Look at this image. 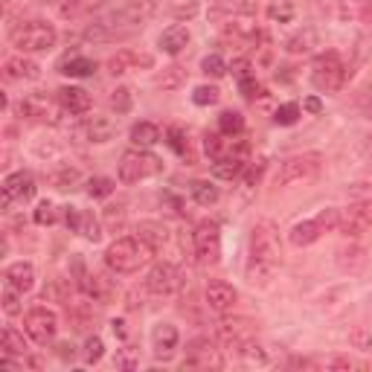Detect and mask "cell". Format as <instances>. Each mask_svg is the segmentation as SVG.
Returning <instances> with one entry per match:
<instances>
[{
  "label": "cell",
  "mask_w": 372,
  "mask_h": 372,
  "mask_svg": "<svg viewBox=\"0 0 372 372\" xmlns=\"http://www.w3.org/2000/svg\"><path fill=\"white\" fill-rule=\"evenodd\" d=\"M102 355H105V343H102V338H88V343H85V363H99L102 361Z\"/></svg>",
  "instance_id": "48"
},
{
  "label": "cell",
  "mask_w": 372,
  "mask_h": 372,
  "mask_svg": "<svg viewBox=\"0 0 372 372\" xmlns=\"http://www.w3.org/2000/svg\"><path fill=\"white\" fill-rule=\"evenodd\" d=\"M244 160H239V157H224V160H212V175L218 177V180H236L242 172H244Z\"/></svg>",
  "instance_id": "29"
},
{
  "label": "cell",
  "mask_w": 372,
  "mask_h": 372,
  "mask_svg": "<svg viewBox=\"0 0 372 372\" xmlns=\"http://www.w3.org/2000/svg\"><path fill=\"white\" fill-rule=\"evenodd\" d=\"M137 239L152 250V253H157L163 244H166V239H169V230L163 227V224H157V221H143V224L137 227Z\"/></svg>",
  "instance_id": "22"
},
{
  "label": "cell",
  "mask_w": 372,
  "mask_h": 372,
  "mask_svg": "<svg viewBox=\"0 0 372 372\" xmlns=\"http://www.w3.org/2000/svg\"><path fill=\"white\" fill-rule=\"evenodd\" d=\"M4 76H6V82L38 79V76H41V67L35 64L32 58H26V56H12V58H6V64H4Z\"/></svg>",
  "instance_id": "19"
},
{
  "label": "cell",
  "mask_w": 372,
  "mask_h": 372,
  "mask_svg": "<svg viewBox=\"0 0 372 372\" xmlns=\"http://www.w3.org/2000/svg\"><path fill=\"white\" fill-rule=\"evenodd\" d=\"M4 279H6L12 288H18L21 294H26V291L35 288V268H32L29 262H12V265L6 268V274H4Z\"/></svg>",
  "instance_id": "20"
},
{
  "label": "cell",
  "mask_w": 372,
  "mask_h": 372,
  "mask_svg": "<svg viewBox=\"0 0 372 372\" xmlns=\"http://www.w3.org/2000/svg\"><path fill=\"white\" fill-rule=\"evenodd\" d=\"M114 190H117V183L110 177H91L88 180V195L91 198H108Z\"/></svg>",
  "instance_id": "39"
},
{
  "label": "cell",
  "mask_w": 372,
  "mask_h": 372,
  "mask_svg": "<svg viewBox=\"0 0 372 372\" xmlns=\"http://www.w3.org/2000/svg\"><path fill=\"white\" fill-rule=\"evenodd\" d=\"M303 108H306V110H311V114H320V110H323V105H320V99H317V96H309V99L303 102Z\"/></svg>",
  "instance_id": "57"
},
{
  "label": "cell",
  "mask_w": 372,
  "mask_h": 372,
  "mask_svg": "<svg viewBox=\"0 0 372 372\" xmlns=\"http://www.w3.org/2000/svg\"><path fill=\"white\" fill-rule=\"evenodd\" d=\"M204 148H207V155H210L212 160H224V157L247 160V155H250V145H247L244 140L227 137V134H221V131H218V134H207Z\"/></svg>",
  "instance_id": "11"
},
{
  "label": "cell",
  "mask_w": 372,
  "mask_h": 372,
  "mask_svg": "<svg viewBox=\"0 0 372 372\" xmlns=\"http://www.w3.org/2000/svg\"><path fill=\"white\" fill-rule=\"evenodd\" d=\"M210 369V366H221V355L215 349V343L210 338H195L190 346H186V361L183 369Z\"/></svg>",
  "instance_id": "13"
},
{
  "label": "cell",
  "mask_w": 372,
  "mask_h": 372,
  "mask_svg": "<svg viewBox=\"0 0 372 372\" xmlns=\"http://www.w3.org/2000/svg\"><path fill=\"white\" fill-rule=\"evenodd\" d=\"M79 134L88 140V143H108V140H114L117 137V123L110 120V117H88L82 125H79Z\"/></svg>",
  "instance_id": "16"
},
{
  "label": "cell",
  "mask_w": 372,
  "mask_h": 372,
  "mask_svg": "<svg viewBox=\"0 0 372 372\" xmlns=\"http://www.w3.org/2000/svg\"><path fill=\"white\" fill-rule=\"evenodd\" d=\"M279 233L271 221H259L250 233L247 250V279L253 285H268L274 271L279 268Z\"/></svg>",
  "instance_id": "1"
},
{
  "label": "cell",
  "mask_w": 372,
  "mask_h": 372,
  "mask_svg": "<svg viewBox=\"0 0 372 372\" xmlns=\"http://www.w3.org/2000/svg\"><path fill=\"white\" fill-rule=\"evenodd\" d=\"M296 15V6L291 4V0H274V4L268 6V18L274 24H291Z\"/></svg>",
  "instance_id": "37"
},
{
  "label": "cell",
  "mask_w": 372,
  "mask_h": 372,
  "mask_svg": "<svg viewBox=\"0 0 372 372\" xmlns=\"http://www.w3.org/2000/svg\"><path fill=\"white\" fill-rule=\"evenodd\" d=\"M230 70L236 73V79H244V76H253V73H250V61H247V58H236V61L230 64Z\"/></svg>",
  "instance_id": "53"
},
{
  "label": "cell",
  "mask_w": 372,
  "mask_h": 372,
  "mask_svg": "<svg viewBox=\"0 0 372 372\" xmlns=\"http://www.w3.org/2000/svg\"><path fill=\"white\" fill-rule=\"evenodd\" d=\"M192 198H195L201 207H210V204H215V201L221 198V192H218V186H215L212 180H195V183H192Z\"/></svg>",
  "instance_id": "34"
},
{
  "label": "cell",
  "mask_w": 372,
  "mask_h": 372,
  "mask_svg": "<svg viewBox=\"0 0 372 372\" xmlns=\"http://www.w3.org/2000/svg\"><path fill=\"white\" fill-rule=\"evenodd\" d=\"M201 70L207 73V76H212V79H221V76H224V73L230 70L227 64H224V58H221V56H207L204 61H201Z\"/></svg>",
  "instance_id": "41"
},
{
  "label": "cell",
  "mask_w": 372,
  "mask_h": 372,
  "mask_svg": "<svg viewBox=\"0 0 372 372\" xmlns=\"http://www.w3.org/2000/svg\"><path fill=\"white\" fill-rule=\"evenodd\" d=\"M93 70H96V61H91L88 56H67L58 64V73H64V76H76V79L93 76Z\"/></svg>",
  "instance_id": "25"
},
{
  "label": "cell",
  "mask_w": 372,
  "mask_h": 372,
  "mask_svg": "<svg viewBox=\"0 0 372 372\" xmlns=\"http://www.w3.org/2000/svg\"><path fill=\"white\" fill-rule=\"evenodd\" d=\"M204 300H207V306H210L212 311L227 314V311H233V306H236V300H239V291H236L230 282H224V279H212V282L204 288Z\"/></svg>",
  "instance_id": "15"
},
{
  "label": "cell",
  "mask_w": 372,
  "mask_h": 372,
  "mask_svg": "<svg viewBox=\"0 0 372 372\" xmlns=\"http://www.w3.org/2000/svg\"><path fill=\"white\" fill-rule=\"evenodd\" d=\"M32 195H35V177L29 172H12L4 180V201H0V207L9 210L15 201H29Z\"/></svg>",
  "instance_id": "14"
},
{
  "label": "cell",
  "mask_w": 372,
  "mask_h": 372,
  "mask_svg": "<svg viewBox=\"0 0 372 372\" xmlns=\"http://www.w3.org/2000/svg\"><path fill=\"white\" fill-rule=\"evenodd\" d=\"M58 349H61V352H58L61 358H73V346H70V343H61Z\"/></svg>",
  "instance_id": "58"
},
{
  "label": "cell",
  "mask_w": 372,
  "mask_h": 372,
  "mask_svg": "<svg viewBox=\"0 0 372 372\" xmlns=\"http://www.w3.org/2000/svg\"><path fill=\"white\" fill-rule=\"evenodd\" d=\"M218 131L227 134V137H239L244 131V117L239 114V110H221L218 117Z\"/></svg>",
  "instance_id": "33"
},
{
  "label": "cell",
  "mask_w": 372,
  "mask_h": 372,
  "mask_svg": "<svg viewBox=\"0 0 372 372\" xmlns=\"http://www.w3.org/2000/svg\"><path fill=\"white\" fill-rule=\"evenodd\" d=\"M157 172H163V160L148 155L145 148H131V152H125L120 157V166H117V175L123 183H140Z\"/></svg>",
  "instance_id": "4"
},
{
  "label": "cell",
  "mask_w": 372,
  "mask_h": 372,
  "mask_svg": "<svg viewBox=\"0 0 372 372\" xmlns=\"http://www.w3.org/2000/svg\"><path fill=\"white\" fill-rule=\"evenodd\" d=\"M253 334H256V329H253V323L244 320V317L221 320V323H218V341L224 343L227 349H242L244 343L253 341Z\"/></svg>",
  "instance_id": "12"
},
{
  "label": "cell",
  "mask_w": 372,
  "mask_h": 372,
  "mask_svg": "<svg viewBox=\"0 0 372 372\" xmlns=\"http://www.w3.org/2000/svg\"><path fill=\"white\" fill-rule=\"evenodd\" d=\"M346 76H349V70H346V64L341 61L338 53H323V56L314 58V67H311V85H314L317 91H326V93L341 91L343 82H346Z\"/></svg>",
  "instance_id": "5"
},
{
  "label": "cell",
  "mask_w": 372,
  "mask_h": 372,
  "mask_svg": "<svg viewBox=\"0 0 372 372\" xmlns=\"http://www.w3.org/2000/svg\"><path fill=\"white\" fill-rule=\"evenodd\" d=\"M343 236H363L372 230V198L369 201H361V204H352L349 210H341V227H338Z\"/></svg>",
  "instance_id": "10"
},
{
  "label": "cell",
  "mask_w": 372,
  "mask_h": 372,
  "mask_svg": "<svg viewBox=\"0 0 372 372\" xmlns=\"http://www.w3.org/2000/svg\"><path fill=\"white\" fill-rule=\"evenodd\" d=\"M277 125H294L296 120H300V105L296 102H288V105H279L277 114H274Z\"/></svg>",
  "instance_id": "40"
},
{
  "label": "cell",
  "mask_w": 372,
  "mask_h": 372,
  "mask_svg": "<svg viewBox=\"0 0 372 372\" xmlns=\"http://www.w3.org/2000/svg\"><path fill=\"white\" fill-rule=\"evenodd\" d=\"M166 137H169V145L175 148V152L180 155V157H190V140H186V134H183V128H169L166 131Z\"/></svg>",
  "instance_id": "42"
},
{
  "label": "cell",
  "mask_w": 372,
  "mask_h": 372,
  "mask_svg": "<svg viewBox=\"0 0 372 372\" xmlns=\"http://www.w3.org/2000/svg\"><path fill=\"white\" fill-rule=\"evenodd\" d=\"M148 256H152V250H148L140 239L123 236L105 250V262H108L110 271H117V274H134V271H140V265Z\"/></svg>",
  "instance_id": "2"
},
{
  "label": "cell",
  "mask_w": 372,
  "mask_h": 372,
  "mask_svg": "<svg viewBox=\"0 0 372 372\" xmlns=\"http://www.w3.org/2000/svg\"><path fill=\"white\" fill-rule=\"evenodd\" d=\"M0 300H4V311H6V314H18V311H21V291L12 288L9 282L4 285V294H0Z\"/></svg>",
  "instance_id": "43"
},
{
  "label": "cell",
  "mask_w": 372,
  "mask_h": 372,
  "mask_svg": "<svg viewBox=\"0 0 372 372\" xmlns=\"http://www.w3.org/2000/svg\"><path fill=\"white\" fill-rule=\"evenodd\" d=\"M372 15V0H338L341 21H366Z\"/></svg>",
  "instance_id": "26"
},
{
  "label": "cell",
  "mask_w": 372,
  "mask_h": 372,
  "mask_svg": "<svg viewBox=\"0 0 372 372\" xmlns=\"http://www.w3.org/2000/svg\"><path fill=\"white\" fill-rule=\"evenodd\" d=\"M180 285H183V274L172 262H157L145 277V288L157 296H172L175 291H180Z\"/></svg>",
  "instance_id": "9"
},
{
  "label": "cell",
  "mask_w": 372,
  "mask_h": 372,
  "mask_svg": "<svg viewBox=\"0 0 372 372\" xmlns=\"http://www.w3.org/2000/svg\"><path fill=\"white\" fill-rule=\"evenodd\" d=\"M110 331H114V338H120V341H125V338H128L125 320H114V323H110Z\"/></svg>",
  "instance_id": "55"
},
{
  "label": "cell",
  "mask_w": 372,
  "mask_h": 372,
  "mask_svg": "<svg viewBox=\"0 0 372 372\" xmlns=\"http://www.w3.org/2000/svg\"><path fill=\"white\" fill-rule=\"evenodd\" d=\"M137 64H152V56H137L134 50H120L117 56L108 58V70L114 73V76H123V73H128Z\"/></svg>",
  "instance_id": "24"
},
{
  "label": "cell",
  "mask_w": 372,
  "mask_h": 372,
  "mask_svg": "<svg viewBox=\"0 0 372 372\" xmlns=\"http://www.w3.org/2000/svg\"><path fill=\"white\" fill-rule=\"evenodd\" d=\"M186 44H190V29L180 26V24H172L169 29H163L160 35V50L169 53V56H177L186 50Z\"/></svg>",
  "instance_id": "21"
},
{
  "label": "cell",
  "mask_w": 372,
  "mask_h": 372,
  "mask_svg": "<svg viewBox=\"0 0 372 372\" xmlns=\"http://www.w3.org/2000/svg\"><path fill=\"white\" fill-rule=\"evenodd\" d=\"M79 285H82V291H85L88 296H93V300H108V294H110L108 279L99 277V274H85Z\"/></svg>",
  "instance_id": "32"
},
{
  "label": "cell",
  "mask_w": 372,
  "mask_h": 372,
  "mask_svg": "<svg viewBox=\"0 0 372 372\" xmlns=\"http://www.w3.org/2000/svg\"><path fill=\"white\" fill-rule=\"evenodd\" d=\"M192 247H195V259L201 265H215L221 259V230L215 221H201L192 233Z\"/></svg>",
  "instance_id": "8"
},
{
  "label": "cell",
  "mask_w": 372,
  "mask_h": 372,
  "mask_svg": "<svg viewBox=\"0 0 372 372\" xmlns=\"http://www.w3.org/2000/svg\"><path fill=\"white\" fill-rule=\"evenodd\" d=\"M352 346H355V349H363V352L372 349V331H369V329H355V331H352Z\"/></svg>",
  "instance_id": "50"
},
{
  "label": "cell",
  "mask_w": 372,
  "mask_h": 372,
  "mask_svg": "<svg viewBox=\"0 0 372 372\" xmlns=\"http://www.w3.org/2000/svg\"><path fill=\"white\" fill-rule=\"evenodd\" d=\"M79 210L76 207H67V212H64V221H67V227H73V230H79Z\"/></svg>",
  "instance_id": "54"
},
{
  "label": "cell",
  "mask_w": 372,
  "mask_h": 372,
  "mask_svg": "<svg viewBox=\"0 0 372 372\" xmlns=\"http://www.w3.org/2000/svg\"><path fill=\"white\" fill-rule=\"evenodd\" d=\"M338 265H341L343 271H358V268L366 265V253H363L361 247H346V250L338 253Z\"/></svg>",
  "instance_id": "36"
},
{
  "label": "cell",
  "mask_w": 372,
  "mask_h": 372,
  "mask_svg": "<svg viewBox=\"0 0 372 372\" xmlns=\"http://www.w3.org/2000/svg\"><path fill=\"white\" fill-rule=\"evenodd\" d=\"M326 366H331V369H349L352 361L349 358H331V361H326Z\"/></svg>",
  "instance_id": "56"
},
{
  "label": "cell",
  "mask_w": 372,
  "mask_h": 372,
  "mask_svg": "<svg viewBox=\"0 0 372 372\" xmlns=\"http://www.w3.org/2000/svg\"><path fill=\"white\" fill-rule=\"evenodd\" d=\"M131 102H134V99H131V91H128V88H117L114 96H110V108H114L117 114H128Z\"/></svg>",
  "instance_id": "46"
},
{
  "label": "cell",
  "mask_w": 372,
  "mask_h": 372,
  "mask_svg": "<svg viewBox=\"0 0 372 372\" xmlns=\"http://www.w3.org/2000/svg\"><path fill=\"white\" fill-rule=\"evenodd\" d=\"M239 88H242V93H244L247 99H253V96H259V93H262V88H259V82H256L253 76H244V79H239Z\"/></svg>",
  "instance_id": "52"
},
{
  "label": "cell",
  "mask_w": 372,
  "mask_h": 372,
  "mask_svg": "<svg viewBox=\"0 0 372 372\" xmlns=\"http://www.w3.org/2000/svg\"><path fill=\"white\" fill-rule=\"evenodd\" d=\"M163 137H160V128L155 125V123H137L134 128H131V143L137 145V148H152V145H157Z\"/></svg>",
  "instance_id": "27"
},
{
  "label": "cell",
  "mask_w": 372,
  "mask_h": 372,
  "mask_svg": "<svg viewBox=\"0 0 372 372\" xmlns=\"http://www.w3.org/2000/svg\"><path fill=\"white\" fill-rule=\"evenodd\" d=\"M323 157L309 152V155H294L288 160H282L279 172H277V186H294V183H309L320 175Z\"/></svg>",
  "instance_id": "6"
},
{
  "label": "cell",
  "mask_w": 372,
  "mask_h": 372,
  "mask_svg": "<svg viewBox=\"0 0 372 372\" xmlns=\"http://www.w3.org/2000/svg\"><path fill=\"white\" fill-rule=\"evenodd\" d=\"M76 180H79L76 169H64V172L56 175V186H58V190H73V183H76Z\"/></svg>",
  "instance_id": "51"
},
{
  "label": "cell",
  "mask_w": 372,
  "mask_h": 372,
  "mask_svg": "<svg viewBox=\"0 0 372 372\" xmlns=\"http://www.w3.org/2000/svg\"><path fill=\"white\" fill-rule=\"evenodd\" d=\"M58 105L64 108V114L82 117V114H88V110H91V93L85 88L64 85V88H58Z\"/></svg>",
  "instance_id": "17"
},
{
  "label": "cell",
  "mask_w": 372,
  "mask_h": 372,
  "mask_svg": "<svg viewBox=\"0 0 372 372\" xmlns=\"http://www.w3.org/2000/svg\"><path fill=\"white\" fill-rule=\"evenodd\" d=\"M363 110H366V114H369V117H372V99H369V102H366V105H363Z\"/></svg>",
  "instance_id": "59"
},
{
  "label": "cell",
  "mask_w": 372,
  "mask_h": 372,
  "mask_svg": "<svg viewBox=\"0 0 372 372\" xmlns=\"http://www.w3.org/2000/svg\"><path fill=\"white\" fill-rule=\"evenodd\" d=\"M183 79H186V70L175 64V67H166V70H163V76H157V85H160L163 91H175V88L183 85Z\"/></svg>",
  "instance_id": "38"
},
{
  "label": "cell",
  "mask_w": 372,
  "mask_h": 372,
  "mask_svg": "<svg viewBox=\"0 0 372 372\" xmlns=\"http://www.w3.org/2000/svg\"><path fill=\"white\" fill-rule=\"evenodd\" d=\"M218 96H221V91H218L215 85H201V88H195L192 102H195V105H215Z\"/></svg>",
  "instance_id": "47"
},
{
  "label": "cell",
  "mask_w": 372,
  "mask_h": 372,
  "mask_svg": "<svg viewBox=\"0 0 372 372\" xmlns=\"http://www.w3.org/2000/svg\"><path fill=\"white\" fill-rule=\"evenodd\" d=\"M76 233H82L88 242H99L102 239V224H99V218L91 212V210H85L82 215H79V230Z\"/></svg>",
  "instance_id": "35"
},
{
  "label": "cell",
  "mask_w": 372,
  "mask_h": 372,
  "mask_svg": "<svg viewBox=\"0 0 372 372\" xmlns=\"http://www.w3.org/2000/svg\"><path fill=\"white\" fill-rule=\"evenodd\" d=\"M227 32L236 35V38H259L256 18H250V15H236V18L227 24Z\"/></svg>",
  "instance_id": "31"
},
{
  "label": "cell",
  "mask_w": 372,
  "mask_h": 372,
  "mask_svg": "<svg viewBox=\"0 0 372 372\" xmlns=\"http://www.w3.org/2000/svg\"><path fill=\"white\" fill-rule=\"evenodd\" d=\"M32 218H35V224H53V221H56V207L50 204V201H41L38 204V210H35L32 212Z\"/></svg>",
  "instance_id": "49"
},
{
  "label": "cell",
  "mask_w": 372,
  "mask_h": 372,
  "mask_svg": "<svg viewBox=\"0 0 372 372\" xmlns=\"http://www.w3.org/2000/svg\"><path fill=\"white\" fill-rule=\"evenodd\" d=\"M0 349H4L6 358H21L26 355V341H24V334L12 326L4 329V338H0Z\"/></svg>",
  "instance_id": "28"
},
{
  "label": "cell",
  "mask_w": 372,
  "mask_h": 372,
  "mask_svg": "<svg viewBox=\"0 0 372 372\" xmlns=\"http://www.w3.org/2000/svg\"><path fill=\"white\" fill-rule=\"evenodd\" d=\"M314 44H317V32L314 29H303V32H296L294 38L285 41V50L291 56H303V53H311Z\"/></svg>",
  "instance_id": "30"
},
{
  "label": "cell",
  "mask_w": 372,
  "mask_h": 372,
  "mask_svg": "<svg viewBox=\"0 0 372 372\" xmlns=\"http://www.w3.org/2000/svg\"><path fill=\"white\" fill-rule=\"evenodd\" d=\"M58 41V32L47 21H24L18 29H12V44L21 53H47Z\"/></svg>",
  "instance_id": "3"
},
{
  "label": "cell",
  "mask_w": 372,
  "mask_h": 372,
  "mask_svg": "<svg viewBox=\"0 0 372 372\" xmlns=\"http://www.w3.org/2000/svg\"><path fill=\"white\" fill-rule=\"evenodd\" d=\"M177 341H180V334L172 323H157L155 331H152V343H155V358L157 361H169L177 349Z\"/></svg>",
  "instance_id": "18"
},
{
  "label": "cell",
  "mask_w": 372,
  "mask_h": 372,
  "mask_svg": "<svg viewBox=\"0 0 372 372\" xmlns=\"http://www.w3.org/2000/svg\"><path fill=\"white\" fill-rule=\"evenodd\" d=\"M239 352H242V358H244L247 363H268V352H265L262 346H259L256 341H250V343H244V346H242Z\"/></svg>",
  "instance_id": "45"
},
{
  "label": "cell",
  "mask_w": 372,
  "mask_h": 372,
  "mask_svg": "<svg viewBox=\"0 0 372 372\" xmlns=\"http://www.w3.org/2000/svg\"><path fill=\"white\" fill-rule=\"evenodd\" d=\"M317 224L323 227V233H329V230H338V227H341V210H334V207L320 210V215H317Z\"/></svg>",
  "instance_id": "44"
},
{
  "label": "cell",
  "mask_w": 372,
  "mask_h": 372,
  "mask_svg": "<svg viewBox=\"0 0 372 372\" xmlns=\"http://www.w3.org/2000/svg\"><path fill=\"white\" fill-rule=\"evenodd\" d=\"M320 236H323V227L317 224V218L300 221V224H294V227H291V233H288L291 244H296V247H309V244H314Z\"/></svg>",
  "instance_id": "23"
},
{
  "label": "cell",
  "mask_w": 372,
  "mask_h": 372,
  "mask_svg": "<svg viewBox=\"0 0 372 372\" xmlns=\"http://www.w3.org/2000/svg\"><path fill=\"white\" fill-rule=\"evenodd\" d=\"M24 331H26V338H29L32 343L47 346V343L56 338V331H58V317H56V311L44 309V306H35V309L24 317Z\"/></svg>",
  "instance_id": "7"
}]
</instances>
